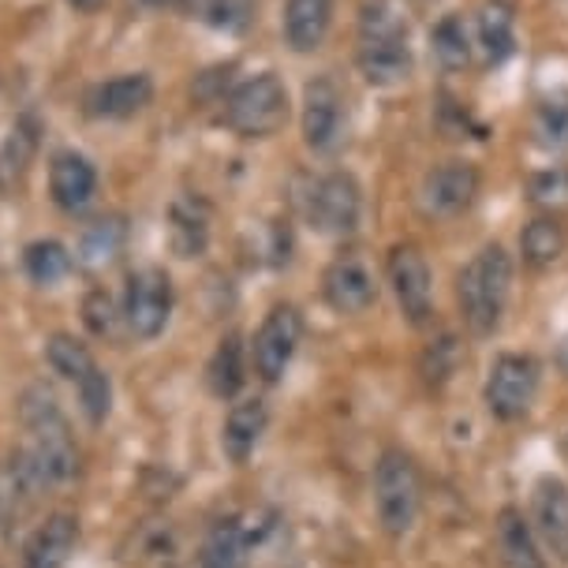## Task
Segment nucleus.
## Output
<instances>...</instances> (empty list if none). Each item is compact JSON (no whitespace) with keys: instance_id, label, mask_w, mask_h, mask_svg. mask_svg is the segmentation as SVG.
I'll return each instance as SVG.
<instances>
[{"instance_id":"1a4fd4ad","label":"nucleus","mask_w":568,"mask_h":568,"mask_svg":"<svg viewBox=\"0 0 568 568\" xmlns=\"http://www.w3.org/2000/svg\"><path fill=\"white\" fill-rule=\"evenodd\" d=\"M344 128H348V101L337 79H311L303 90V142L314 154H333L344 142Z\"/></svg>"},{"instance_id":"c9c22d12","label":"nucleus","mask_w":568,"mask_h":568,"mask_svg":"<svg viewBox=\"0 0 568 568\" xmlns=\"http://www.w3.org/2000/svg\"><path fill=\"white\" fill-rule=\"evenodd\" d=\"M83 318H87L90 333H98V337H109L113 326H116V303H113V296H109L105 288H94L87 296V303H83Z\"/></svg>"},{"instance_id":"f3484780","label":"nucleus","mask_w":568,"mask_h":568,"mask_svg":"<svg viewBox=\"0 0 568 568\" xmlns=\"http://www.w3.org/2000/svg\"><path fill=\"white\" fill-rule=\"evenodd\" d=\"M270 426V408L262 397H247L236 400L225 415V426H221V449L232 464H247L251 453L258 449L262 434Z\"/></svg>"},{"instance_id":"ea45409f","label":"nucleus","mask_w":568,"mask_h":568,"mask_svg":"<svg viewBox=\"0 0 568 568\" xmlns=\"http://www.w3.org/2000/svg\"><path fill=\"white\" fill-rule=\"evenodd\" d=\"M561 363H565V371H568V341L561 344Z\"/></svg>"},{"instance_id":"f03ea898","label":"nucleus","mask_w":568,"mask_h":568,"mask_svg":"<svg viewBox=\"0 0 568 568\" xmlns=\"http://www.w3.org/2000/svg\"><path fill=\"white\" fill-rule=\"evenodd\" d=\"M513 292V258L501 243H486L468 266L456 277V300H460V314L468 322L475 337H490L497 333L509 307Z\"/></svg>"},{"instance_id":"ddd939ff","label":"nucleus","mask_w":568,"mask_h":568,"mask_svg":"<svg viewBox=\"0 0 568 568\" xmlns=\"http://www.w3.org/2000/svg\"><path fill=\"white\" fill-rule=\"evenodd\" d=\"M322 296L337 314H363L378 300V284L359 255H341L329 262L326 277H322Z\"/></svg>"},{"instance_id":"72a5a7b5","label":"nucleus","mask_w":568,"mask_h":568,"mask_svg":"<svg viewBox=\"0 0 568 568\" xmlns=\"http://www.w3.org/2000/svg\"><path fill=\"white\" fill-rule=\"evenodd\" d=\"M527 199L546 213H557L568 206V169H546L535 172L527 184Z\"/></svg>"},{"instance_id":"423d86ee","label":"nucleus","mask_w":568,"mask_h":568,"mask_svg":"<svg viewBox=\"0 0 568 568\" xmlns=\"http://www.w3.org/2000/svg\"><path fill=\"white\" fill-rule=\"evenodd\" d=\"M539 382H542V367L535 355H520V352L497 355L490 363V374H486V385H483L486 412L501 423L524 419L535 404Z\"/></svg>"},{"instance_id":"a211bd4d","label":"nucleus","mask_w":568,"mask_h":568,"mask_svg":"<svg viewBox=\"0 0 568 568\" xmlns=\"http://www.w3.org/2000/svg\"><path fill=\"white\" fill-rule=\"evenodd\" d=\"M42 490L45 483L38 479V471L30 468L23 453H16L12 460H0V531H12Z\"/></svg>"},{"instance_id":"a878e982","label":"nucleus","mask_w":568,"mask_h":568,"mask_svg":"<svg viewBox=\"0 0 568 568\" xmlns=\"http://www.w3.org/2000/svg\"><path fill=\"white\" fill-rule=\"evenodd\" d=\"M412 23L404 0H367L359 8V42H408Z\"/></svg>"},{"instance_id":"aec40b11","label":"nucleus","mask_w":568,"mask_h":568,"mask_svg":"<svg viewBox=\"0 0 568 568\" xmlns=\"http://www.w3.org/2000/svg\"><path fill=\"white\" fill-rule=\"evenodd\" d=\"M333 27V0H288L284 4V42L296 53H314Z\"/></svg>"},{"instance_id":"7c9ffc66","label":"nucleus","mask_w":568,"mask_h":568,"mask_svg":"<svg viewBox=\"0 0 568 568\" xmlns=\"http://www.w3.org/2000/svg\"><path fill=\"white\" fill-rule=\"evenodd\" d=\"M23 270L34 284L53 288L71 273V251L57 240H38L23 251Z\"/></svg>"},{"instance_id":"9b49d317","label":"nucleus","mask_w":568,"mask_h":568,"mask_svg":"<svg viewBox=\"0 0 568 568\" xmlns=\"http://www.w3.org/2000/svg\"><path fill=\"white\" fill-rule=\"evenodd\" d=\"M385 273H389V288L397 296V307L412 326H426L434 314V277L430 266H426L423 251L415 243H397L389 251V262H385Z\"/></svg>"},{"instance_id":"20e7f679","label":"nucleus","mask_w":568,"mask_h":568,"mask_svg":"<svg viewBox=\"0 0 568 568\" xmlns=\"http://www.w3.org/2000/svg\"><path fill=\"white\" fill-rule=\"evenodd\" d=\"M45 355H49V367L64 382L75 385L87 419L94 426L105 423L109 408H113V385H109V374L98 367L94 352H90L83 341L71 337V333H53L45 344Z\"/></svg>"},{"instance_id":"c756f323","label":"nucleus","mask_w":568,"mask_h":568,"mask_svg":"<svg viewBox=\"0 0 568 568\" xmlns=\"http://www.w3.org/2000/svg\"><path fill=\"white\" fill-rule=\"evenodd\" d=\"M430 49L442 71H460L471 60V38L460 16H442L430 30Z\"/></svg>"},{"instance_id":"e433bc0d","label":"nucleus","mask_w":568,"mask_h":568,"mask_svg":"<svg viewBox=\"0 0 568 568\" xmlns=\"http://www.w3.org/2000/svg\"><path fill=\"white\" fill-rule=\"evenodd\" d=\"M453 359H456V341H453V337H445V341L434 344V348L426 352V359H423L426 382H430V385H442V382L453 374Z\"/></svg>"},{"instance_id":"473e14b6","label":"nucleus","mask_w":568,"mask_h":568,"mask_svg":"<svg viewBox=\"0 0 568 568\" xmlns=\"http://www.w3.org/2000/svg\"><path fill=\"white\" fill-rule=\"evenodd\" d=\"M535 139L546 150H568V90H554L535 105Z\"/></svg>"},{"instance_id":"f704fd0d","label":"nucleus","mask_w":568,"mask_h":568,"mask_svg":"<svg viewBox=\"0 0 568 568\" xmlns=\"http://www.w3.org/2000/svg\"><path fill=\"white\" fill-rule=\"evenodd\" d=\"M30 154H34V131H30L27 124H19L12 135H8V142H4V154H0V172L19 180L27 172Z\"/></svg>"},{"instance_id":"0eeeda50","label":"nucleus","mask_w":568,"mask_h":568,"mask_svg":"<svg viewBox=\"0 0 568 568\" xmlns=\"http://www.w3.org/2000/svg\"><path fill=\"white\" fill-rule=\"evenodd\" d=\"M479 169L471 161H442L423 176L419 210L426 221H453L479 199Z\"/></svg>"},{"instance_id":"dca6fc26","label":"nucleus","mask_w":568,"mask_h":568,"mask_svg":"<svg viewBox=\"0 0 568 568\" xmlns=\"http://www.w3.org/2000/svg\"><path fill=\"white\" fill-rule=\"evenodd\" d=\"M49 191H53V202L64 213H79L98 195V172L83 154L64 150V154H57L53 165H49Z\"/></svg>"},{"instance_id":"4c0bfd02","label":"nucleus","mask_w":568,"mask_h":568,"mask_svg":"<svg viewBox=\"0 0 568 568\" xmlns=\"http://www.w3.org/2000/svg\"><path fill=\"white\" fill-rule=\"evenodd\" d=\"M139 4L154 12H191V0H139Z\"/></svg>"},{"instance_id":"39448f33","label":"nucleus","mask_w":568,"mask_h":568,"mask_svg":"<svg viewBox=\"0 0 568 568\" xmlns=\"http://www.w3.org/2000/svg\"><path fill=\"white\" fill-rule=\"evenodd\" d=\"M225 120L229 128L243 139H270L277 135L288 120V90L273 71L240 83L225 98Z\"/></svg>"},{"instance_id":"4be33fe9","label":"nucleus","mask_w":568,"mask_h":568,"mask_svg":"<svg viewBox=\"0 0 568 568\" xmlns=\"http://www.w3.org/2000/svg\"><path fill=\"white\" fill-rule=\"evenodd\" d=\"M251 565V531L240 516H225L210 527L202 542L199 568H247Z\"/></svg>"},{"instance_id":"6e6552de","label":"nucleus","mask_w":568,"mask_h":568,"mask_svg":"<svg viewBox=\"0 0 568 568\" xmlns=\"http://www.w3.org/2000/svg\"><path fill=\"white\" fill-rule=\"evenodd\" d=\"M303 341V314L292 303H277L262 326L255 333V344H251V363H255V374L266 385H277L288 371L292 355H296Z\"/></svg>"},{"instance_id":"b1692460","label":"nucleus","mask_w":568,"mask_h":568,"mask_svg":"<svg viewBox=\"0 0 568 568\" xmlns=\"http://www.w3.org/2000/svg\"><path fill=\"white\" fill-rule=\"evenodd\" d=\"M355 60H359V71L371 87H397L412 75L408 42H359Z\"/></svg>"},{"instance_id":"bb28decb","label":"nucleus","mask_w":568,"mask_h":568,"mask_svg":"<svg viewBox=\"0 0 568 568\" xmlns=\"http://www.w3.org/2000/svg\"><path fill=\"white\" fill-rule=\"evenodd\" d=\"M568 251V232L561 221L554 217V213H546V217H535L531 225L520 232V255L531 270H546L554 266L557 258H561Z\"/></svg>"},{"instance_id":"f257e3e1","label":"nucleus","mask_w":568,"mask_h":568,"mask_svg":"<svg viewBox=\"0 0 568 568\" xmlns=\"http://www.w3.org/2000/svg\"><path fill=\"white\" fill-rule=\"evenodd\" d=\"M19 423L27 430V445L19 453L30 460L38 479L45 486H64L79 475V445L71 434V423L60 408L57 393L49 385L34 382L19 397Z\"/></svg>"},{"instance_id":"412c9836","label":"nucleus","mask_w":568,"mask_h":568,"mask_svg":"<svg viewBox=\"0 0 568 568\" xmlns=\"http://www.w3.org/2000/svg\"><path fill=\"white\" fill-rule=\"evenodd\" d=\"M475 38H479L486 64H505L516 53V12L509 0H486L475 16Z\"/></svg>"},{"instance_id":"9d476101","label":"nucleus","mask_w":568,"mask_h":568,"mask_svg":"<svg viewBox=\"0 0 568 568\" xmlns=\"http://www.w3.org/2000/svg\"><path fill=\"white\" fill-rule=\"evenodd\" d=\"M363 217V191L352 172H329L311 187L307 221L326 236H352Z\"/></svg>"},{"instance_id":"393cba45","label":"nucleus","mask_w":568,"mask_h":568,"mask_svg":"<svg viewBox=\"0 0 568 568\" xmlns=\"http://www.w3.org/2000/svg\"><path fill=\"white\" fill-rule=\"evenodd\" d=\"M169 232H172V247L180 258H199L206 251L210 240V213L199 199H176L169 213Z\"/></svg>"},{"instance_id":"58836bf2","label":"nucleus","mask_w":568,"mask_h":568,"mask_svg":"<svg viewBox=\"0 0 568 568\" xmlns=\"http://www.w3.org/2000/svg\"><path fill=\"white\" fill-rule=\"evenodd\" d=\"M71 8H75V12H98L101 4H105V0H68Z\"/></svg>"},{"instance_id":"f8f14e48","label":"nucleus","mask_w":568,"mask_h":568,"mask_svg":"<svg viewBox=\"0 0 568 568\" xmlns=\"http://www.w3.org/2000/svg\"><path fill=\"white\" fill-rule=\"evenodd\" d=\"M124 322L128 333L139 341H154L161 329L169 326L172 314V281L165 270H139L131 273L128 292H124Z\"/></svg>"},{"instance_id":"cd10ccee","label":"nucleus","mask_w":568,"mask_h":568,"mask_svg":"<svg viewBox=\"0 0 568 568\" xmlns=\"http://www.w3.org/2000/svg\"><path fill=\"white\" fill-rule=\"evenodd\" d=\"M124 240H128V229L120 217H101L94 221L83 240H79V262H83L87 270H105L113 266V262L120 258V251H124Z\"/></svg>"},{"instance_id":"2eb2a0df","label":"nucleus","mask_w":568,"mask_h":568,"mask_svg":"<svg viewBox=\"0 0 568 568\" xmlns=\"http://www.w3.org/2000/svg\"><path fill=\"white\" fill-rule=\"evenodd\" d=\"M150 101H154V79L146 71H131V75H116L90 90L87 113L98 120H128L142 113Z\"/></svg>"},{"instance_id":"5701e85b","label":"nucleus","mask_w":568,"mask_h":568,"mask_svg":"<svg viewBox=\"0 0 568 568\" xmlns=\"http://www.w3.org/2000/svg\"><path fill=\"white\" fill-rule=\"evenodd\" d=\"M494 535H497V554H501L505 568H546L531 524L524 520L520 509L505 505V509L497 513Z\"/></svg>"},{"instance_id":"6ab92c4d","label":"nucleus","mask_w":568,"mask_h":568,"mask_svg":"<svg viewBox=\"0 0 568 568\" xmlns=\"http://www.w3.org/2000/svg\"><path fill=\"white\" fill-rule=\"evenodd\" d=\"M79 542V520L71 513H53L30 535L23 550V568H64Z\"/></svg>"},{"instance_id":"c85d7f7f","label":"nucleus","mask_w":568,"mask_h":568,"mask_svg":"<svg viewBox=\"0 0 568 568\" xmlns=\"http://www.w3.org/2000/svg\"><path fill=\"white\" fill-rule=\"evenodd\" d=\"M258 0H191V19H202L213 30H225V34H243L255 23Z\"/></svg>"},{"instance_id":"2f4dec72","label":"nucleus","mask_w":568,"mask_h":568,"mask_svg":"<svg viewBox=\"0 0 568 568\" xmlns=\"http://www.w3.org/2000/svg\"><path fill=\"white\" fill-rule=\"evenodd\" d=\"M206 378H210L213 397L229 400L240 393V385H243V344H240L236 333H229V337L217 344V352H213V359L206 367Z\"/></svg>"},{"instance_id":"4468645a","label":"nucleus","mask_w":568,"mask_h":568,"mask_svg":"<svg viewBox=\"0 0 568 568\" xmlns=\"http://www.w3.org/2000/svg\"><path fill=\"white\" fill-rule=\"evenodd\" d=\"M531 524L542 546L568 565V486L557 475H542L531 490Z\"/></svg>"},{"instance_id":"7ed1b4c3","label":"nucleus","mask_w":568,"mask_h":568,"mask_svg":"<svg viewBox=\"0 0 568 568\" xmlns=\"http://www.w3.org/2000/svg\"><path fill=\"white\" fill-rule=\"evenodd\" d=\"M374 513L385 535L404 539L423 513V475L412 453L385 449L374 464Z\"/></svg>"}]
</instances>
